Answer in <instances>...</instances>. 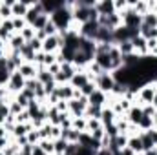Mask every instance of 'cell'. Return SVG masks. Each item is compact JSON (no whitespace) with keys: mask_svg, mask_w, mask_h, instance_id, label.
<instances>
[{"mask_svg":"<svg viewBox=\"0 0 157 155\" xmlns=\"http://www.w3.org/2000/svg\"><path fill=\"white\" fill-rule=\"evenodd\" d=\"M51 128H53V124H49V122H44V124L39 128L40 139H51Z\"/></svg>","mask_w":157,"mask_h":155,"instance_id":"cell-36","label":"cell"},{"mask_svg":"<svg viewBox=\"0 0 157 155\" xmlns=\"http://www.w3.org/2000/svg\"><path fill=\"white\" fill-rule=\"evenodd\" d=\"M37 80H39L40 84L44 86V84H48V82H51V80H55V77L44 68V66H39V73H37Z\"/></svg>","mask_w":157,"mask_h":155,"instance_id":"cell-22","label":"cell"},{"mask_svg":"<svg viewBox=\"0 0 157 155\" xmlns=\"http://www.w3.org/2000/svg\"><path fill=\"white\" fill-rule=\"evenodd\" d=\"M126 148L128 150H132L133 153H144V148H143V141H141V137L139 135H132V137H128V144H126Z\"/></svg>","mask_w":157,"mask_h":155,"instance_id":"cell-19","label":"cell"},{"mask_svg":"<svg viewBox=\"0 0 157 155\" xmlns=\"http://www.w3.org/2000/svg\"><path fill=\"white\" fill-rule=\"evenodd\" d=\"M24 88H26V78L20 75V71H13L11 77H9L7 86H6V89L15 97V95H18L20 91H24Z\"/></svg>","mask_w":157,"mask_h":155,"instance_id":"cell-5","label":"cell"},{"mask_svg":"<svg viewBox=\"0 0 157 155\" xmlns=\"http://www.w3.org/2000/svg\"><path fill=\"white\" fill-rule=\"evenodd\" d=\"M144 155H157V150L154 148V150H148V152H144Z\"/></svg>","mask_w":157,"mask_h":155,"instance_id":"cell-49","label":"cell"},{"mask_svg":"<svg viewBox=\"0 0 157 155\" xmlns=\"http://www.w3.org/2000/svg\"><path fill=\"white\" fill-rule=\"evenodd\" d=\"M48 20H49V15H46V13H42V15H39L37 17V20H35V24L31 26L35 31H42L44 29V26L48 24Z\"/></svg>","mask_w":157,"mask_h":155,"instance_id":"cell-30","label":"cell"},{"mask_svg":"<svg viewBox=\"0 0 157 155\" xmlns=\"http://www.w3.org/2000/svg\"><path fill=\"white\" fill-rule=\"evenodd\" d=\"M46 70H48L53 77H57V75H59V71H60V64H59V62H55V64H51V66H49V68H46Z\"/></svg>","mask_w":157,"mask_h":155,"instance_id":"cell-43","label":"cell"},{"mask_svg":"<svg viewBox=\"0 0 157 155\" xmlns=\"http://www.w3.org/2000/svg\"><path fill=\"white\" fill-rule=\"evenodd\" d=\"M9 142H11V137H2V139H0V150L4 152V150L9 146Z\"/></svg>","mask_w":157,"mask_h":155,"instance_id":"cell-45","label":"cell"},{"mask_svg":"<svg viewBox=\"0 0 157 155\" xmlns=\"http://www.w3.org/2000/svg\"><path fill=\"white\" fill-rule=\"evenodd\" d=\"M55 95L59 97V100H71L75 95V89L71 88V84H57Z\"/></svg>","mask_w":157,"mask_h":155,"instance_id":"cell-16","label":"cell"},{"mask_svg":"<svg viewBox=\"0 0 157 155\" xmlns=\"http://www.w3.org/2000/svg\"><path fill=\"white\" fill-rule=\"evenodd\" d=\"M88 104L90 106H95V108H104L108 104V95L101 89H95L90 97H88Z\"/></svg>","mask_w":157,"mask_h":155,"instance_id":"cell-12","label":"cell"},{"mask_svg":"<svg viewBox=\"0 0 157 155\" xmlns=\"http://www.w3.org/2000/svg\"><path fill=\"white\" fill-rule=\"evenodd\" d=\"M9 117H11V113H9V102L0 100V124H6V120Z\"/></svg>","mask_w":157,"mask_h":155,"instance_id":"cell-32","label":"cell"},{"mask_svg":"<svg viewBox=\"0 0 157 155\" xmlns=\"http://www.w3.org/2000/svg\"><path fill=\"white\" fill-rule=\"evenodd\" d=\"M154 128L157 130V112H155V115H154Z\"/></svg>","mask_w":157,"mask_h":155,"instance_id":"cell-50","label":"cell"},{"mask_svg":"<svg viewBox=\"0 0 157 155\" xmlns=\"http://www.w3.org/2000/svg\"><path fill=\"white\" fill-rule=\"evenodd\" d=\"M64 46V39L60 35H53V37H46L42 40V51L44 53H59Z\"/></svg>","mask_w":157,"mask_h":155,"instance_id":"cell-7","label":"cell"},{"mask_svg":"<svg viewBox=\"0 0 157 155\" xmlns=\"http://www.w3.org/2000/svg\"><path fill=\"white\" fill-rule=\"evenodd\" d=\"M117 49L121 51L122 57H130V55H135L133 51V46H132V40H126V42H121V44H115Z\"/></svg>","mask_w":157,"mask_h":155,"instance_id":"cell-24","label":"cell"},{"mask_svg":"<svg viewBox=\"0 0 157 155\" xmlns=\"http://www.w3.org/2000/svg\"><path fill=\"white\" fill-rule=\"evenodd\" d=\"M130 4V2H128ZM121 20H122V26L124 28H128V29H132V31H137L139 33V28H141V22H143V17L141 15H137L135 13V9L130 6L122 15H121Z\"/></svg>","mask_w":157,"mask_h":155,"instance_id":"cell-2","label":"cell"},{"mask_svg":"<svg viewBox=\"0 0 157 155\" xmlns=\"http://www.w3.org/2000/svg\"><path fill=\"white\" fill-rule=\"evenodd\" d=\"M88 108V99L80 97V99H71L68 100V113L73 117H84V112Z\"/></svg>","mask_w":157,"mask_h":155,"instance_id":"cell-6","label":"cell"},{"mask_svg":"<svg viewBox=\"0 0 157 155\" xmlns=\"http://www.w3.org/2000/svg\"><path fill=\"white\" fill-rule=\"evenodd\" d=\"M7 57V44L0 40V59H6Z\"/></svg>","mask_w":157,"mask_h":155,"instance_id":"cell-46","label":"cell"},{"mask_svg":"<svg viewBox=\"0 0 157 155\" xmlns=\"http://www.w3.org/2000/svg\"><path fill=\"white\" fill-rule=\"evenodd\" d=\"M95 11L99 17H110L115 13V6L113 0H97L95 2Z\"/></svg>","mask_w":157,"mask_h":155,"instance_id":"cell-10","label":"cell"},{"mask_svg":"<svg viewBox=\"0 0 157 155\" xmlns=\"http://www.w3.org/2000/svg\"><path fill=\"white\" fill-rule=\"evenodd\" d=\"M137 128H139V131H148V130H152V128H154V119L143 115V119H141L139 124H137Z\"/></svg>","mask_w":157,"mask_h":155,"instance_id":"cell-29","label":"cell"},{"mask_svg":"<svg viewBox=\"0 0 157 155\" xmlns=\"http://www.w3.org/2000/svg\"><path fill=\"white\" fill-rule=\"evenodd\" d=\"M53 144H55V155H64L70 146V142L64 139H57V141H53Z\"/></svg>","mask_w":157,"mask_h":155,"instance_id":"cell-28","label":"cell"},{"mask_svg":"<svg viewBox=\"0 0 157 155\" xmlns=\"http://www.w3.org/2000/svg\"><path fill=\"white\" fill-rule=\"evenodd\" d=\"M155 17H157V13H155Z\"/></svg>","mask_w":157,"mask_h":155,"instance_id":"cell-54","label":"cell"},{"mask_svg":"<svg viewBox=\"0 0 157 155\" xmlns=\"http://www.w3.org/2000/svg\"><path fill=\"white\" fill-rule=\"evenodd\" d=\"M115 120H117V115L113 113V110L108 108V106H104V108H102V113H101V122H102V126H104V128H106V126H112V124H115Z\"/></svg>","mask_w":157,"mask_h":155,"instance_id":"cell-20","label":"cell"},{"mask_svg":"<svg viewBox=\"0 0 157 155\" xmlns=\"http://www.w3.org/2000/svg\"><path fill=\"white\" fill-rule=\"evenodd\" d=\"M31 155H48V153H46L39 144H37V146H33V153H31Z\"/></svg>","mask_w":157,"mask_h":155,"instance_id":"cell-47","label":"cell"},{"mask_svg":"<svg viewBox=\"0 0 157 155\" xmlns=\"http://www.w3.org/2000/svg\"><path fill=\"white\" fill-rule=\"evenodd\" d=\"M95 89H97L95 82H93V80H90V82H88V84H86L82 89H78V91H80V95H82V97H86V99H88V97H90V95H91Z\"/></svg>","mask_w":157,"mask_h":155,"instance_id":"cell-38","label":"cell"},{"mask_svg":"<svg viewBox=\"0 0 157 155\" xmlns=\"http://www.w3.org/2000/svg\"><path fill=\"white\" fill-rule=\"evenodd\" d=\"M29 46H31V47H33V49H35L37 53H39V51H42V40H39L37 37H35V39L29 42Z\"/></svg>","mask_w":157,"mask_h":155,"instance_id":"cell-44","label":"cell"},{"mask_svg":"<svg viewBox=\"0 0 157 155\" xmlns=\"http://www.w3.org/2000/svg\"><path fill=\"white\" fill-rule=\"evenodd\" d=\"M141 26H144V28H157V17L154 13H148V15H144L143 17V22H141Z\"/></svg>","mask_w":157,"mask_h":155,"instance_id":"cell-35","label":"cell"},{"mask_svg":"<svg viewBox=\"0 0 157 155\" xmlns=\"http://www.w3.org/2000/svg\"><path fill=\"white\" fill-rule=\"evenodd\" d=\"M86 126H88V119L86 117H75L71 120V128L75 131H78V133H84L86 131Z\"/></svg>","mask_w":157,"mask_h":155,"instance_id":"cell-23","label":"cell"},{"mask_svg":"<svg viewBox=\"0 0 157 155\" xmlns=\"http://www.w3.org/2000/svg\"><path fill=\"white\" fill-rule=\"evenodd\" d=\"M143 115H144V117H152V119H154V115H155V108H154L152 104L143 106Z\"/></svg>","mask_w":157,"mask_h":155,"instance_id":"cell-41","label":"cell"},{"mask_svg":"<svg viewBox=\"0 0 157 155\" xmlns=\"http://www.w3.org/2000/svg\"><path fill=\"white\" fill-rule=\"evenodd\" d=\"M39 146L48 155H53V153H55V144H53V141H51V139H40Z\"/></svg>","mask_w":157,"mask_h":155,"instance_id":"cell-31","label":"cell"},{"mask_svg":"<svg viewBox=\"0 0 157 155\" xmlns=\"http://www.w3.org/2000/svg\"><path fill=\"white\" fill-rule=\"evenodd\" d=\"M24 44H26V40L22 39V35H20V33H15V35L9 39V42H7V53H9V51H20Z\"/></svg>","mask_w":157,"mask_h":155,"instance_id":"cell-21","label":"cell"},{"mask_svg":"<svg viewBox=\"0 0 157 155\" xmlns=\"http://www.w3.org/2000/svg\"><path fill=\"white\" fill-rule=\"evenodd\" d=\"M75 73H77V68L71 62H64V64H60V71L55 77V82L57 84H70V80L73 78Z\"/></svg>","mask_w":157,"mask_h":155,"instance_id":"cell-8","label":"cell"},{"mask_svg":"<svg viewBox=\"0 0 157 155\" xmlns=\"http://www.w3.org/2000/svg\"><path fill=\"white\" fill-rule=\"evenodd\" d=\"M126 119H128L130 124L137 126L139 120L143 119V106H141V104H132V108L126 112Z\"/></svg>","mask_w":157,"mask_h":155,"instance_id":"cell-17","label":"cell"},{"mask_svg":"<svg viewBox=\"0 0 157 155\" xmlns=\"http://www.w3.org/2000/svg\"><path fill=\"white\" fill-rule=\"evenodd\" d=\"M11 70L7 66V59H0V88H6L7 82H9V77H11Z\"/></svg>","mask_w":157,"mask_h":155,"instance_id":"cell-18","label":"cell"},{"mask_svg":"<svg viewBox=\"0 0 157 155\" xmlns=\"http://www.w3.org/2000/svg\"><path fill=\"white\" fill-rule=\"evenodd\" d=\"M0 155H6V153H4V152H2V150H0Z\"/></svg>","mask_w":157,"mask_h":155,"instance_id":"cell-52","label":"cell"},{"mask_svg":"<svg viewBox=\"0 0 157 155\" xmlns=\"http://www.w3.org/2000/svg\"><path fill=\"white\" fill-rule=\"evenodd\" d=\"M139 137H141V141H143V148H144V152H148V150H154V148H155V142L152 141V137H150V133H148V131H141V133H139Z\"/></svg>","mask_w":157,"mask_h":155,"instance_id":"cell-25","label":"cell"},{"mask_svg":"<svg viewBox=\"0 0 157 155\" xmlns=\"http://www.w3.org/2000/svg\"><path fill=\"white\" fill-rule=\"evenodd\" d=\"M55 108L60 112V113H68V100H59L55 104Z\"/></svg>","mask_w":157,"mask_h":155,"instance_id":"cell-42","label":"cell"},{"mask_svg":"<svg viewBox=\"0 0 157 155\" xmlns=\"http://www.w3.org/2000/svg\"><path fill=\"white\" fill-rule=\"evenodd\" d=\"M93 82H95L97 89L104 91L106 95L113 93V89H115V86H117V82H115V77H113V73H108V71L101 73V75H99V77L95 78Z\"/></svg>","mask_w":157,"mask_h":155,"instance_id":"cell-4","label":"cell"},{"mask_svg":"<svg viewBox=\"0 0 157 155\" xmlns=\"http://www.w3.org/2000/svg\"><path fill=\"white\" fill-rule=\"evenodd\" d=\"M101 128H104L102 122H101V119H88V126H86V131L88 133H93V131H97Z\"/></svg>","mask_w":157,"mask_h":155,"instance_id":"cell-34","label":"cell"},{"mask_svg":"<svg viewBox=\"0 0 157 155\" xmlns=\"http://www.w3.org/2000/svg\"><path fill=\"white\" fill-rule=\"evenodd\" d=\"M15 35V28H13V20L11 18H7V20H2V24H0V40L2 42H9V39Z\"/></svg>","mask_w":157,"mask_h":155,"instance_id":"cell-15","label":"cell"},{"mask_svg":"<svg viewBox=\"0 0 157 155\" xmlns=\"http://www.w3.org/2000/svg\"><path fill=\"white\" fill-rule=\"evenodd\" d=\"M2 137H11V135H9V131L6 130V126H4V124H0V139H2Z\"/></svg>","mask_w":157,"mask_h":155,"instance_id":"cell-48","label":"cell"},{"mask_svg":"<svg viewBox=\"0 0 157 155\" xmlns=\"http://www.w3.org/2000/svg\"><path fill=\"white\" fill-rule=\"evenodd\" d=\"M15 102H17V104H20V108L28 110V108H29V104H31V99L28 97V93H26V91H20L18 95H15Z\"/></svg>","mask_w":157,"mask_h":155,"instance_id":"cell-26","label":"cell"},{"mask_svg":"<svg viewBox=\"0 0 157 155\" xmlns=\"http://www.w3.org/2000/svg\"><path fill=\"white\" fill-rule=\"evenodd\" d=\"M88 82H90V75L86 73V70H77V73L70 80V84H71L73 89H82Z\"/></svg>","mask_w":157,"mask_h":155,"instance_id":"cell-14","label":"cell"},{"mask_svg":"<svg viewBox=\"0 0 157 155\" xmlns=\"http://www.w3.org/2000/svg\"><path fill=\"white\" fill-rule=\"evenodd\" d=\"M20 35H22V39L26 40V42H31V40L35 39V35H37V31L31 28V26H26L22 31H20Z\"/></svg>","mask_w":157,"mask_h":155,"instance_id":"cell-37","label":"cell"},{"mask_svg":"<svg viewBox=\"0 0 157 155\" xmlns=\"http://www.w3.org/2000/svg\"><path fill=\"white\" fill-rule=\"evenodd\" d=\"M152 106L155 108V112H157V95H155V99H154V102H152Z\"/></svg>","mask_w":157,"mask_h":155,"instance_id":"cell-51","label":"cell"},{"mask_svg":"<svg viewBox=\"0 0 157 155\" xmlns=\"http://www.w3.org/2000/svg\"><path fill=\"white\" fill-rule=\"evenodd\" d=\"M17 71H20V75L26 78V80H33V78H37L39 66H37L35 62H22L20 68H18Z\"/></svg>","mask_w":157,"mask_h":155,"instance_id":"cell-11","label":"cell"},{"mask_svg":"<svg viewBox=\"0 0 157 155\" xmlns=\"http://www.w3.org/2000/svg\"><path fill=\"white\" fill-rule=\"evenodd\" d=\"M13 20V28H15V33H20L28 24H26V18H11Z\"/></svg>","mask_w":157,"mask_h":155,"instance_id":"cell-40","label":"cell"},{"mask_svg":"<svg viewBox=\"0 0 157 155\" xmlns=\"http://www.w3.org/2000/svg\"><path fill=\"white\" fill-rule=\"evenodd\" d=\"M137 155H144V153H137Z\"/></svg>","mask_w":157,"mask_h":155,"instance_id":"cell-53","label":"cell"},{"mask_svg":"<svg viewBox=\"0 0 157 155\" xmlns=\"http://www.w3.org/2000/svg\"><path fill=\"white\" fill-rule=\"evenodd\" d=\"M49 20L55 24V28L59 29V33H66L70 29V24L73 22V11H71V2H66L62 7H59L57 11H53L49 15Z\"/></svg>","mask_w":157,"mask_h":155,"instance_id":"cell-1","label":"cell"},{"mask_svg":"<svg viewBox=\"0 0 157 155\" xmlns=\"http://www.w3.org/2000/svg\"><path fill=\"white\" fill-rule=\"evenodd\" d=\"M26 141H28V144L29 146H37L40 142V133L37 128H33L31 131H28V135H26Z\"/></svg>","mask_w":157,"mask_h":155,"instance_id":"cell-27","label":"cell"},{"mask_svg":"<svg viewBox=\"0 0 157 155\" xmlns=\"http://www.w3.org/2000/svg\"><path fill=\"white\" fill-rule=\"evenodd\" d=\"M155 95H157V91H155L154 82H146V84H143V86L137 89V102H139L141 106L152 104L154 99H155Z\"/></svg>","mask_w":157,"mask_h":155,"instance_id":"cell-3","label":"cell"},{"mask_svg":"<svg viewBox=\"0 0 157 155\" xmlns=\"http://www.w3.org/2000/svg\"><path fill=\"white\" fill-rule=\"evenodd\" d=\"M99 29H101V26H99V22H97V20H88L86 24H82V26H80V37L95 42V37H97Z\"/></svg>","mask_w":157,"mask_h":155,"instance_id":"cell-9","label":"cell"},{"mask_svg":"<svg viewBox=\"0 0 157 155\" xmlns=\"http://www.w3.org/2000/svg\"><path fill=\"white\" fill-rule=\"evenodd\" d=\"M132 46L137 57H148V44H146V39H143L141 35H135L132 39Z\"/></svg>","mask_w":157,"mask_h":155,"instance_id":"cell-13","label":"cell"},{"mask_svg":"<svg viewBox=\"0 0 157 155\" xmlns=\"http://www.w3.org/2000/svg\"><path fill=\"white\" fill-rule=\"evenodd\" d=\"M101 113H102V108H95V106L88 104V108L84 112V117L86 119H101Z\"/></svg>","mask_w":157,"mask_h":155,"instance_id":"cell-33","label":"cell"},{"mask_svg":"<svg viewBox=\"0 0 157 155\" xmlns=\"http://www.w3.org/2000/svg\"><path fill=\"white\" fill-rule=\"evenodd\" d=\"M44 33H46V37H53V35H59V29L55 28V24L51 22V20H48V24L44 26V29H42Z\"/></svg>","mask_w":157,"mask_h":155,"instance_id":"cell-39","label":"cell"}]
</instances>
